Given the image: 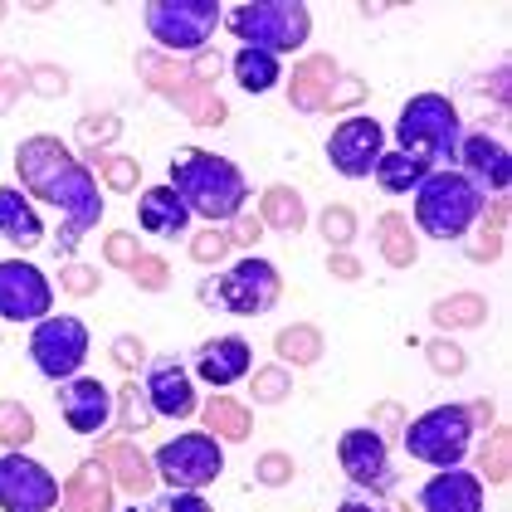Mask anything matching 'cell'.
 Listing matches in <instances>:
<instances>
[{"mask_svg":"<svg viewBox=\"0 0 512 512\" xmlns=\"http://www.w3.org/2000/svg\"><path fill=\"white\" fill-rule=\"evenodd\" d=\"M230 69H235V83L244 88V93H269V88H278V79H283V69H278L274 54H264V49H244V44L235 49Z\"/></svg>","mask_w":512,"mask_h":512,"instance_id":"cell-23","label":"cell"},{"mask_svg":"<svg viewBox=\"0 0 512 512\" xmlns=\"http://www.w3.org/2000/svg\"><path fill=\"white\" fill-rule=\"evenodd\" d=\"M459 142H464V122L444 93H415L395 118V152L420 157L430 171H444L459 157Z\"/></svg>","mask_w":512,"mask_h":512,"instance_id":"cell-3","label":"cell"},{"mask_svg":"<svg viewBox=\"0 0 512 512\" xmlns=\"http://www.w3.org/2000/svg\"><path fill=\"white\" fill-rule=\"evenodd\" d=\"M161 512H215V508L205 503V493H171Z\"/></svg>","mask_w":512,"mask_h":512,"instance_id":"cell-24","label":"cell"},{"mask_svg":"<svg viewBox=\"0 0 512 512\" xmlns=\"http://www.w3.org/2000/svg\"><path fill=\"white\" fill-rule=\"evenodd\" d=\"M147 35L161 44V49H171V54H196L205 44L215 40V30H220V5L215 0H152L147 5Z\"/></svg>","mask_w":512,"mask_h":512,"instance_id":"cell-8","label":"cell"},{"mask_svg":"<svg viewBox=\"0 0 512 512\" xmlns=\"http://www.w3.org/2000/svg\"><path fill=\"white\" fill-rule=\"evenodd\" d=\"M371 176H376V186H381L386 196H415V186L430 176V166L420 157H405V152H381Z\"/></svg>","mask_w":512,"mask_h":512,"instance_id":"cell-22","label":"cell"},{"mask_svg":"<svg viewBox=\"0 0 512 512\" xmlns=\"http://www.w3.org/2000/svg\"><path fill=\"white\" fill-rule=\"evenodd\" d=\"M381 152H386V127L376 118H366V113L342 118L332 127V137H327V161H332V171L347 176V181H366V176L376 171Z\"/></svg>","mask_w":512,"mask_h":512,"instance_id":"cell-10","label":"cell"},{"mask_svg":"<svg viewBox=\"0 0 512 512\" xmlns=\"http://www.w3.org/2000/svg\"><path fill=\"white\" fill-rule=\"evenodd\" d=\"M488 210V196L473 186L464 171L444 166V171H430L420 186H415V225L430 239H464L483 220Z\"/></svg>","mask_w":512,"mask_h":512,"instance_id":"cell-4","label":"cell"},{"mask_svg":"<svg viewBox=\"0 0 512 512\" xmlns=\"http://www.w3.org/2000/svg\"><path fill=\"white\" fill-rule=\"evenodd\" d=\"M278 293H283V278L269 259H239L230 274L220 278V308H230L239 317H259L269 313L278 303Z\"/></svg>","mask_w":512,"mask_h":512,"instance_id":"cell-12","label":"cell"},{"mask_svg":"<svg viewBox=\"0 0 512 512\" xmlns=\"http://www.w3.org/2000/svg\"><path fill=\"white\" fill-rule=\"evenodd\" d=\"M420 512H483V478L459 469H439L420 488Z\"/></svg>","mask_w":512,"mask_h":512,"instance_id":"cell-19","label":"cell"},{"mask_svg":"<svg viewBox=\"0 0 512 512\" xmlns=\"http://www.w3.org/2000/svg\"><path fill=\"white\" fill-rule=\"evenodd\" d=\"M473 444V415L464 405H434L405 430V454L430 469H459Z\"/></svg>","mask_w":512,"mask_h":512,"instance_id":"cell-6","label":"cell"},{"mask_svg":"<svg viewBox=\"0 0 512 512\" xmlns=\"http://www.w3.org/2000/svg\"><path fill=\"white\" fill-rule=\"evenodd\" d=\"M127 512H152V508H127Z\"/></svg>","mask_w":512,"mask_h":512,"instance_id":"cell-26","label":"cell"},{"mask_svg":"<svg viewBox=\"0 0 512 512\" xmlns=\"http://www.w3.org/2000/svg\"><path fill=\"white\" fill-rule=\"evenodd\" d=\"M137 220H142V230L152 239H181L186 225H191V210L171 186H152L137 200Z\"/></svg>","mask_w":512,"mask_h":512,"instance_id":"cell-20","label":"cell"},{"mask_svg":"<svg viewBox=\"0 0 512 512\" xmlns=\"http://www.w3.org/2000/svg\"><path fill=\"white\" fill-rule=\"evenodd\" d=\"M454 161H459V171L469 176L483 196H508L512 157H508V147H503L498 137H488V132L464 137V142H459V157H454Z\"/></svg>","mask_w":512,"mask_h":512,"instance_id":"cell-16","label":"cell"},{"mask_svg":"<svg viewBox=\"0 0 512 512\" xmlns=\"http://www.w3.org/2000/svg\"><path fill=\"white\" fill-rule=\"evenodd\" d=\"M152 469L161 473V483L171 493H205L225 473V449H220L215 434H176L152 454Z\"/></svg>","mask_w":512,"mask_h":512,"instance_id":"cell-7","label":"cell"},{"mask_svg":"<svg viewBox=\"0 0 512 512\" xmlns=\"http://www.w3.org/2000/svg\"><path fill=\"white\" fill-rule=\"evenodd\" d=\"M15 166H20V181H25V196L44 200L59 210V239H49L54 259L74 254L79 239L103 220V191H98V176L74 161V152L59 142V137H30L15 147Z\"/></svg>","mask_w":512,"mask_h":512,"instance_id":"cell-1","label":"cell"},{"mask_svg":"<svg viewBox=\"0 0 512 512\" xmlns=\"http://www.w3.org/2000/svg\"><path fill=\"white\" fill-rule=\"evenodd\" d=\"M337 512H376V508H371L366 498H347V503H342V508H337Z\"/></svg>","mask_w":512,"mask_h":512,"instance_id":"cell-25","label":"cell"},{"mask_svg":"<svg viewBox=\"0 0 512 512\" xmlns=\"http://www.w3.org/2000/svg\"><path fill=\"white\" fill-rule=\"evenodd\" d=\"M0 508L54 512L59 508V478L30 454H0Z\"/></svg>","mask_w":512,"mask_h":512,"instance_id":"cell-11","label":"cell"},{"mask_svg":"<svg viewBox=\"0 0 512 512\" xmlns=\"http://www.w3.org/2000/svg\"><path fill=\"white\" fill-rule=\"evenodd\" d=\"M88 327H83L79 317L69 313H49L35 322V332H30V361H35V371H40L44 381H74L83 371V361H88Z\"/></svg>","mask_w":512,"mask_h":512,"instance_id":"cell-9","label":"cell"},{"mask_svg":"<svg viewBox=\"0 0 512 512\" xmlns=\"http://www.w3.org/2000/svg\"><path fill=\"white\" fill-rule=\"evenodd\" d=\"M59 415L74 434H103L113 420V391L98 376H74L59 386Z\"/></svg>","mask_w":512,"mask_h":512,"instance_id":"cell-15","label":"cell"},{"mask_svg":"<svg viewBox=\"0 0 512 512\" xmlns=\"http://www.w3.org/2000/svg\"><path fill=\"white\" fill-rule=\"evenodd\" d=\"M220 25H230L244 49H264L274 59L278 54H298L313 35V15L298 0H244Z\"/></svg>","mask_w":512,"mask_h":512,"instance_id":"cell-5","label":"cell"},{"mask_svg":"<svg viewBox=\"0 0 512 512\" xmlns=\"http://www.w3.org/2000/svg\"><path fill=\"white\" fill-rule=\"evenodd\" d=\"M176 196L186 200V210L210 220V225H225L235 220L239 210L249 205V181L230 157H215V152H200V147H181L171 157V181H166Z\"/></svg>","mask_w":512,"mask_h":512,"instance_id":"cell-2","label":"cell"},{"mask_svg":"<svg viewBox=\"0 0 512 512\" xmlns=\"http://www.w3.org/2000/svg\"><path fill=\"white\" fill-rule=\"evenodd\" d=\"M337 464L356 488H391V449L376 430H347L337 439Z\"/></svg>","mask_w":512,"mask_h":512,"instance_id":"cell-14","label":"cell"},{"mask_svg":"<svg viewBox=\"0 0 512 512\" xmlns=\"http://www.w3.org/2000/svg\"><path fill=\"white\" fill-rule=\"evenodd\" d=\"M249 366H254V347H249L244 337H235V332H230V337H210V342L196 347V376L205 386H215V391L244 381Z\"/></svg>","mask_w":512,"mask_h":512,"instance_id":"cell-18","label":"cell"},{"mask_svg":"<svg viewBox=\"0 0 512 512\" xmlns=\"http://www.w3.org/2000/svg\"><path fill=\"white\" fill-rule=\"evenodd\" d=\"M0 239H10L15 249H35L44 244L40 210L30 205V196L20 186H0Z\"/></svg>","mask_w":512,"mask_h":512,"instance_id":"cell-21","label":"cell"},{"mask_svg":"<svg viewBox=\"0 0 512 512\" xmlns=\"http://www.w3.org/2000/svg\"><path fill=\"white\" fill-rule=\"evenodd\" d=\"M54 313L49 278L25 259H0V317L5 322H40Z\"/></svg>","mask_w":512,"mask_h":512,"instance_id":"cell-13","label":"cell"},{"mask_svg":"<svg viewBox=\"0 0 512 512\" xmlns=\"http://www.w3.org/2000/svg\"><path fill=\"white\" fill-rule=\"evenodd\" d=\"M142 395L152 400V415H161V420H191L200 405L196 381H191V371L181 361H152Z\"/></svg>","mask_w":512,"mask_h":512,"instance_id":"cell-17","label":"cell"}]
</instances>
